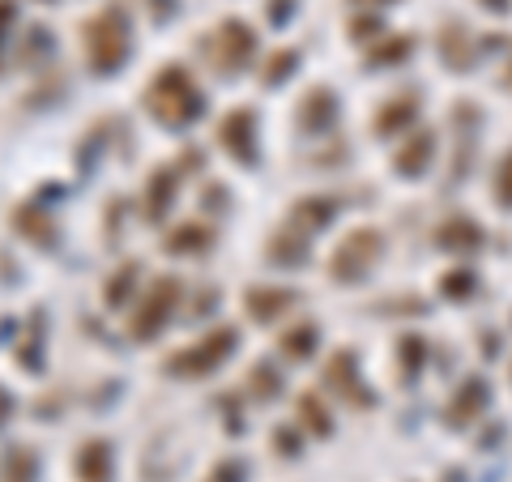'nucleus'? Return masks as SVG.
<instances>
[{
	"label": "nucleus",
	"mask_w": 512,
	"mask_h": 482,
	"mask_svg": "<svg viewBox=\"0 0 512 482\" xmlns=\"http://www.w3.org/2000/svg\"><path fill=\"white\" fill-rule=\"evenodd\" d=\"M146 107L163 128H184V124H192L201 116L205 99H201V90H197V82H192L188 69L167 64V69H158L154 82L146 86Z\"/></svg>",
	"instance_id": "1"
},
{
	"label": "nucleus",
	"mask_w": 512,
	"mask_h": 482,
	"mask_svg": "<svg viewBox=\"0 0 512 482\" xmlns=\"http://www.w3.org/2000/svg\"><path fill=\"white\" fill-rule=\"evenodd\" d=\"M82 47H86L90 73L111 77L128 60V52H133V26H128V13L120 5L99 9L82 26Z\"/></svg>",
	"instance_id": "2"
},
{
	"label": "nucleus",
	"mask_w": 512,
	"mask_h": 482,
	"mask_svg": "<svg viewBox=\"0 0 512 482\" xmlns=\"http://www.w3.org/2000/svg\"><path fill=\"white\" fill-rule=\"evenodd\" d=\"M235 342H239V329H235V325L210 329V333L201 337V342H192L188 350H175V355H167L163 372H167V376H180V380L210 376V372H218V367L235 355Z\"/></svg>",
	"instance_id": "3"
},
{
	"label": "nucleus",
	"mask_w": 512,
	"mask_h": 482,
	"mask_svg": "<svg viewBox=\"0 0 512 482\" xmlns=\"http://www.w3.org/2000/svg\"><path fill=\"white\" fill-rule=\"evenodd\" d=\"M180 299H184V282L175 278V273H158L146 299H141V308L133 312V325H128L133 342H154V337L167 329L175 308H180Z\"/></svg>",
	"instance_id": "4"
},
{
	"label": "nucleus",
	"mask_w": 512,
	"mask_h": 482,
	"mask_svg": "<svg viewBox=\"0 0 512 482\" xmlns=\"http://www.w3.org/2000/svg\"><path fill=\"white\" fill-rule=\"evenodd\" d=\"M380 252H384V235L376 227H363V231H350L338 248H333L329 256V273H333V282H363L367 273H372V265L380 261Z\"/></svg>",
	"instance_id": "5"
},
{
	"label": "nucleus",
	"mask_w": 512,
	"mask_h": 482,
	"mask_svg": "<svg viewBox=\"0 0 512 482\" xmlns=\"http://www.w3.org/2000/svg\"><path fill=\"white\" fill-rule=\"evenodd\" d=\"M252 56H256V35H252L248 22L227 18L214 30V64H218V73H227V77L244 73Z\"/></svg>",
	"instance_id": "6"
},
{
	"label": "nucleus",
	"mask_w": 512,
	"mask_h": 482,
	"mask_svg": "<svg viewBox=\"0 0 512 482\" xmlns=\"http://www.w3.org/2000/svg\"><path fill=\"white\" fill-rule=\"evenodd\" d=\"M218 146L227 150L239 167H252L261 150H256V111L252 107H235L218 120Z\"/></svg>",
	"instance_id": "7"
},
{
	"label": "nucleus",
	"mask_w": 512,
	"mask_h": 482,
	"mask_svg": "<svg viewBox=\"0 0 512 482\" xmlns=\"http://www.w3.org/2000/svg\"><path fill=\"white\" fill-rule=\"evenodd\" d=\"M325 389H333L338 397H346L350 406H367V410L376 406V393L363 384V376H359V359L350 355V350H338V355L325 363Z\"/></svg>",
	"instance_id": "8"
},
{
	"label": "nucleus",
	"mask_w": 512,
	"mask_h": 482,
	"mask_svg": "<svg viewBox=\"0 0 512 482\" xmlns=\"http://www.w3.org/2000/svg\"><path fill=\"white\" fill-rule=\"evenodd\" d=\"M338 120V94H333L329 86H312L308 94L299 99V111H295V124L299 133H325V128Z\"/></svg>",
	"instance_id": "9"
},
{
	"label": "nucleus",
	"mask_w": 512,
	"mask_h": 482,
	"mask_svg": "<svg viewBox=\"0 0 512 482\" xmlns=\"http://www.w3.org/2000/svg\"><path fill=\"white\" fill-rule=\"evenodd\" d=\"M9 227L18 231L22 239H30V244H35V248H56V239H60V231H56L52 214H47V210H39L35 201H26V205H13V214H9Z\"/></svg>",
	"instance_id": "10"
},
{
	"label": "nucleus",
	"mask_w": 512,
	"mask_h": 482,
	"mask_svg": "<svg viewBox=\"0 0 512 482\" xmlns=\"http://www.w3.org/2000/svg\"><path fill=\"white\" fill-rule=\"evenodd\" d=\"M299 303V291H282V286H248L244 291V308L256 325H269V320H278L282 312H291Z\"/></svg>",
	"instance_id": "11"
},
{
	"label": "nucleus",
	"mask_w": 512,
	"mask_h": 482,
	"mask_svg": "<svg viewBox=\"0 0 512 482\" xmlns=\"http://www.w3.org/2000/svg\"><path fill=\"white\" fill-rule=\"evenodd\" d=\"M431 158H436V133H414L410 141L397 146L393 167H397V175H406V180H419V175H427Z\"/></svg>",
	"instance_id": "12"
},
{
	"label": "nucleus",
	"mask_w": 512,
	"mask_h": 482,
	"mask_svg": "<svg viewBox=\"0 0 512 482\" xmlns=\"http://www.w3.org/2000/svg\"><path fill=\"white\" fill-rule=\"evenodd\" d=\"M175 188H180V171L175 167H154L150 180H146V218L150 222H163L171 201H175Z\"/></svg>",
	"instance_id": "13"
},
{
	"label": "nucleus",
	"mask_w": 512,
	"mask_h": 482,
	"mask_svg": "<svg viewBox=\"0 0 512 482\" xmlns=\"http://www.w3.org/2000/svg\"><path fill=\"white\" fill-rule=\"evenodd\" d=\"M77 478L82 482H111V465H116V453H111L107 440H86L77 448Z\"/></svg>",
	"instance_id": "14"
},
{
	"label": "nucleus",
	"mask_w": 512,
	"mask_h": 482,
	"mask_svg": "<svg viewBox=\"0 0 512 482\" xmlns=\"http://www.w3.org/2000/svg\"><path fill=\"white\" fill-rule=\"evenodd\" d=\"M214 244V227H205V222H180L167 239H163V252L167 256H201L210 252Z\"/></svg>",
	"instance_id": "15"
},
{
	"label": "nucleus",
	"mask_w": 512,
	"mask_h": 482,
	"mask_svg": "<svg viewBox=\"0 0 512 482\" xmlns=\"http://www.w3.org/2000/svg\"><path fill=\"white\" fill-rule=\"evenodd\" d=\"M39 478V453L30 444H9L0 453V482H35Z\"/></svg>",
	"instance_id": "16"
},
{
	"label": "nucleus",
	"mask_w": 512,
	"mask_h": 482,
	"mask_svg": "<svg viewBox=\"0 0 512 482\" xmlns=\"http://www.w3.org/2000/svg\"><path fill=\"white\" fill-rule=\"evenodd\" d=\"M436 244L448 248V252H461V248H478L483 244V231H478V222L474 218H448L436 227Z\"/></svg>",
	"instance_id": "17"
},
{
	"label": "nucleus",
	"mask_w": 512,
	"mask_h": 482,
	"mask_svg": "<svg viewBox=\"0 0 512 482\" xmlns=\"http://www.w3.org/2000/svg\"><path fill=\"white\" fill-rule=\"evenodd\" d=\"M419 116V99L414 94H397V99H389L380 107V116H376V133L380 137H393V133H402V128Z\"/></svg>",
	"instance_id": "18"
},
{
	"label": "nucleus",
	"mask_w": 512,
	"mask_h": 482,
	"mask_svg": "<svg viewBox=\"0 0 512 482\" xmlns=\"http://www.w3.org/2000/svg\"><path fill=\"white\" fill-rule=\"evenodd\" d=\"M483 406H487V384L483 380H466L461 384V393L453 397V406H448V423H470L474 414H483Z\"/></svg>",
	"instance_id": "19"
},
{
	"label": "nucleus",
	"mask_w": 512,
	"mask_h": 482,
	"mask_svg": "<svg viewBox=\"0 0 512 482\" xmlns=\"http://www.w3.org/2000/svg\"><path fill=\"white\" fill-rule=\"evenodd\" d=\"M329 218H333V201H325V197H303L291 205V227H299V231L329 227Z\"/></svg>",
	"instance_id": "20"
},
{
	"label": "nucleus",
	"mask_w": 512,
	"mask_h": 482,
	"mask_svg": "<svg viewBox=\"0 0 512 482\" xmlns=\"http://www.w3.org/2000/svg\"><path fill=\"white\" fill-rule=\"evenodd\" d=\"M137 273H141V261H124L116 273L107 278L103 286V299H107V308H120V303L133 295V286H137Z\"/></svg>",
	"instance_id": "21"
},
{
	"label": "nucleus",
	"mask_w": 512,
	"mask_h": 482,
	"mask_svg": "<svg viewBox=\"0 0 512 482\" xmlns=\"http://www.w3.org/2000/svg\"><path fill=\"white\" fill-rule=\"evenodd\" d=\"M248 393L256 401H274L282 393V376H278V367L274 363H252L248 367Z\"/></svg>",
	"instance_id": "22"
},
{
	"label": "nucleus",
	"mask_w": 512,
	"mask_h": 482,
	"mask_svg": "<svg viewBox=\"0 0 512 482\" xmlns=\"http://www.w3.org/2000/svg\"><path fill=\"white\" fill-rule=\"evenodd\" d=\"M316 325H295L291 333H282V355L291 359V363H303V359H312V350H316Z\"/></svg>",
	"instance_id": "23"
},
{
	"label": "nucleus",
	"mask_w": 512,
	"mask_h": 482,
	"mask_svg": "<svg viewBox=\"0 0 512 482\" xmlns=\"http://www.w3.org/2000/svg\"><path fill=\"white\" fill-rule=\"evenodd\" d=\"M39 350H43V312L35 308V316H30V329H26V337L18 342V363L30 367V372H39V367H43Z\"/></svg>",
	"instance_id": "24"
},
{
	"label": "nucleus",
	"mask_w": 512,
	"mask_h": 482,
	"mask_svg": "<svg viewBox=\"0 0 512 482\" xmlns=\"http://www.w3.org/2000/svg\"><path fill=\"white\" fill-rule=\"evenodd\" d=\"M440 52H444L448 69H466V64H470V39H466V30H461V26H444Z\"/></svg>",
	"instance_id": "25"
},
{
	"label": "nucleus",
	"mask_w": 512,
	"mask_h": 482,
	"mask_svg": "<svg viewBox=\"0 0 512 482\" xmlns=\"http://www.w3.org/2000/svg\"><path fill=\"white\" fill-rule=\"evenodd\" d=\"M269 261H274V265H303V261H308V244H303V239L299 235H274V239H269Z\"/></svg>",
	"instance_id": "26"
},
{
	"label": "nucleus",
	"mask_w": 512,
	"mask_h": 482,
	"mask_svg": "<svg viewBox=\"0 0 512 482\" xmlns=\"http://www.w3.org/2000/svg\"><path fill=\"white\" fill-rule=\"evenodd\" d=\"M295 64H299V52H291V47H282V52H274V56H269L265 60V86H282L286 82V77H291L295 73Z\"/></svg>",
	"instance_id": "27"
},
{
	"label": "nucleus",
	"mask_w": 512,
	"mask_h": 482,
	"mask_svg": "<svg viewBox=\"0 0 512 482\" xmlns=\"http://www.w3.org/2000/svg\"><path fill=\"white\" fill-rule=\"evenodd\" d=\"M299 414H303V423H308L316 436H329V431H333L329 410L320 406V397H316V393H303V397H299Z\"/></svg>",
	"instance_id": "28"
},
{
	"label": "nucleus",
	"mask_w": 512,
	"mask_h": 482,
	"mask_svg": "<svg viewBox=\"0 0 512 482\" xmlns=\"http://www.w3.org/2000/svg\"><path fill=\"white\" fill-rule=\"evenodd\" d=\"M410 39L406 35H397V39H389V43H380L372 56H367V64H372V69H380V64H402L406 56H410Z\"/></svg>",
	"instance_id": "29"
},
{
	"label": "nucleus",
	"mask_w": 512,
	"mask_h": 482,
	"mask_svg": "<svg viewBox=\"0 0 512 482\" xmlns=\"http://www.w3.org/2000/svg\"><path fill=\"white\" fill-rule=\"evenodd\" d=\"M397 359H402V372L414 376L423 367V359H427V342L423 337H402V342H397Z\"/></svg>",
	"instance_id": "30"
},
{
	"label": "nucleus",
	"mask_w": 512,
	"mask_h": 482,
	"mask_svg": "<svg viewBox=\"0 0 512 482\" xmlns=\"http://www.w3.org/2000/svg\"><path fill=\"white\" fill-rule=\"evenodd\" d=\"M470 291H474V273H470V269L444 273V295H448V299H466Z\"/></svg>",
	"instance_id": "31"
},
{
	"label": "nucleus",
	"mask_w": 512,
	"mask_h": 482,
	"mask_svg": "<svg viewBox=\"0 0 512 482\" xmlns=\"http://www.w3.org/2000/svg\"><path fill=\"white\" fill-rule=\"evenodd\" d=\"M13 22H18V0H0V69H5V47H9Z\"/></svg>",
	"instance_id": "32"
},
{
	"label": "nucleus",
	"mask_w": 512,
	"mask_h": 482,
	"mask_svg": "<svg viewBox=\"0 0 512 482\" xmlns=\"http://www.w3.org/2000/svg\"><path fill=\"white\" fill-rule=\"evenodd\" d=\"M495 201L508 205V210H512V150L504 154L500 171H495Z\"/></svg>",
	"instance_id": "33"
},
{
	"label": "nucleus",
	"mask_w": 512,
	"mask_h": 482,
	"mask_svg": "<svg viewBox=\"0 0 512 482\" xmlns=\"http://www.w3.org/2000/svg\"><path fill=\"white\" fill-rule=\"evenodd\" d=\"M274 448H278V457H299V436L291 427H278L274 431Z\"/></svg>",
	"instance_id": "34"
},
{
	"label": "nucleus",
	"mask_w": 512,
	"mask_h": 482,
	"mask_svg": "<svg viewBox=\"0 0 512 482\" xmlns=\"http://www.w3.org/2000/svg\"><path fill=\"white\" fill-rule=\"evenodd\" d=\"M291 13H295V0H269V22L274 26H286Z\"/></svg>",
	"instance_id": "35"
},
{
	"label": "nucleus",
	"mask_w": 512,
	"mask_h": 482,
	"mask_svg": "<svg viewBox=\"0 0 512 482\" xmlns=\"http://www.w3.org/2000/svg\"><path fill=\"white\" fill-rule=\"evenodd\" d=\"M214 482H244V465H239V461H222L214 470Z\"/></svg>",
	"instance_id": "36"
},
{
	"label": "nucleus",
	"mask_w": 512,
	"mask_h": 482,
	"mask_svg": "<svg viewBox=\"0 0 512 482\" xmlns=\"http://www.w3.org/2000/svg\"><path fill=\"white\" fill-rule=\"evenodd\" d=\"M350 35H355V43L363 39V35H380V22L376 18H355V22H350ZM367 43V39H363Z\"/></svg>",
	"instance_id": "37"
},
{
	"label": "nucleus",
	"mask_w": 512,
	"mask_h": 482,
	"mask_svg": "<svg viewBox=\"0 0 512 482\" xmlns=\"http://www.w3.org/2000/svg\"><path fill=\"white\" fill-rule=\"evenodd\" d=\"M218 406L227 410V427H231V431H244V423H239V401H235V393H227V397L218 401Z\"/></svg>",
	"instance_id": "38"
},
{
	"label": "nucleus",
	"mask_w": 512,
	"mask_h": 482,
	"mask_svg": "<svg viewBox=\"0 0 512 482\" xmlns=\"http://www.w3.org/2000/svg\"><path fill=\"white\" fill-rule=\"evenodd\" d=\"M13 410H18V401H13V393H9V389H0V427H5V423L13 419Z\"/></svg>",
	"instance_id": "39"
},
{
	"label": "nucleus",
	"mask_w": 512,
	"mask_h": 482,
	"mask_svg": "<svg viewBox=\"0 0 512 482\" xmlns=\"http://www.w3.org/2000/svg\"><path fill=\"white\" fill-rule=\"evenodd\" d=\"M150 13H154L158 22H167L171 13H175V0H150Z\"/></svg>",
	"instance_id": "40"
},
{
	"label": "nucleus",
	"mask_w": 512,
	"mask_h": 482,
	"mask_svg": "<svg viewBox=\"0 0 512 482\" xmlns=\"http://www.w3.org/2000/svg\"><path fill=\"white\" fill-rule=\"evenodd\" d=\"M350 5H372V9H380V5H393V0H350Z\"/></svg>",
	"instance_id": "41"
},
{
	"label": "nucleus",
	"mask_w": 512,
	"mask_h": 482,
	"mask_svg": "<svg viewBox=\"0 0 512 482\" xmlns=\"http://www.w3.org/2000/svg\"><path fill=\"white\" fill-rule=\"evenodd\" d=\"M487 9H508V0H487Z\"/></svg>",
	"instance_id": "42"
}]
</instances>
